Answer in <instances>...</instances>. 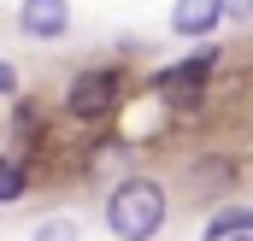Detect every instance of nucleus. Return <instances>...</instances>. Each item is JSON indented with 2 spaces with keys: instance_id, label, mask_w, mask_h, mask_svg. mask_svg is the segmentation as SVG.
Wrapping results in <instances>:
<instances>
[{
  "instance_id": "1",
  "label": "nucleus",
  "mask_w": 253,
  "mask_h": 241,
  "mask_svg": "<svg viewBox=\"0 0 253 241\" xmlns=\"http://www.w3.org/2000/svg\"><path fill=\"white\" fill-rule=\"evenodd\" d=\"M106 224H112V236L118 241H147L159 224H165V194L153 188V182H118V194L106 200Z\"/></svg>"
},
{
  "instance_id": "2",
  "label": "nucleus",
  "mask_w": 253,
  "mask_h": 241,
  "mask_svg": "<svg viewBox=\"0 0 253 241\" xmlns=\"http://www.w3.org/2000/svg\"><path fill=\"white\" fill-rule=\"evenodd\" d=\"M118 106V71H83L65 88V112L71 118H106Z\"/></svg>"
},
{
  "instance_id": "3",
  "label": "nucleus",
  "mask_w": 253,
  "mask_h": 241,
  "mask_svg": "<svg viewBox=\"0 0 253 241\" xmlns=\"http://www.w3.org/2000/svg\"><path fill=\"white\" fill-rule=\"evenodd\" d=\"M212 71H218V53H194V59L171 65V71L159 77V94H165V106H194Z\"/></svg>"
},
{
  "instance_id": "4",
  "label": "nucleus",
  "mask_w": 253,
  "mask_h": 241,
  "mask_svg": "<svg viewBox=\"0 0 253 241\" xmlns=\"http://www.w3.org/2000/svg\"><path fill=\"white\" fill-rule=\"evenodd\" d=\"M18 24H24L30 36H59L65 24H71V12H65V6H53V0H30V6L18 12Z\"/></svg>"
},
{
  "instance_id": "5",
  "label": "nucleus",
  "mask_w": 253,
  "mask_h": 241,
  "mask_svg": "<svg viewBox=\"0 0 253 241\" xmlns=\"http://www.w3.org/2000/svg\"><path fill=\"white\" fill-rule=\"evenodd\" d=\"M218 18H224V6H218V0H183V6L171 12V24H177L183 36H200V30H212Z\"/></svg>"
},
{
  "instance_id": "6",
  "label": "nucleus",
  "mask_w": 253,
  "mask_h": 241,
  "mask_svg": "<svg viewBox=\"0 0 253 241\" xmlns=\"http://www.w3.org/2000/svg\"><path fill=\"white\" fill-rule=\"evenodd\" d=\"M248 230H253V212L248 206H230V212H218L206 224V241H230V236H248Z\"/></svg>"
},
{
  "instance_id": "7",
  "label": "nucleus",
  "mask_w": 253,
  "mask_h": 241,
  "mask_svg": "<svg viewBox=\"0 0 253 241\" xmlns=\"http://www.w3.org/2000/svg\"><path fill=\"white\" fill-rule=\"evenodd\" d=\"M18 194H24V171H18V159H0V206L18 200Z\"/></svg>"
},
{
  "instance_id": "8",
  "label": "nucleus",
  "mask_w": 253,
  "mask_h": 241,
  "mask_svg": "<svg viewBox=\"0 0 253 241\" xmlns=\"http://www.w3.org/2000/svg\"><path fill=\"white\" fill-rule=\"evenodd\" d=\"M230 177H236V165H230V159H206V165H200V182H212V188H224Z\"/></svg>"
},
{
  "instance_id": "9",
  "label": "nucleus",
  "mask_w": 253,
  "mask_h": 241,
  "mask_svg": "<svg viewBox=\"0 0 253 241\" xmlns=\"http://www.w3.org/2000/svg\"><path fill=\"white\" fill-rule=\"evenodd\" d=\"M36 241H77V224H71V218H53V224L36 230Z\"/></svg>"
},
{
  "instance_id": "10",
  "label": "nucleus",
  "mask_w": 253,
  "mask_h": 241,
  "mask_svg": "<svg viewBox=\"0 0 253 241\" xmlns=\"http://www.w3.org/2000/svg\"><path fill=\"white\" fill-rule=\"evenodd\" d=\"M6 88H12V71H6V65H0V94H6Z\"/></svg>"
},
{
  "instance_id": "11",
  "label": "nucleus",
  "mask_w": 253,
  "mask_h": 241,
  "mask_svg": "<svg viewBox=\"0 0 253 241\" xmlns=\"http://www.w3.org/2000/svg\"><path fill=\"white\" fill-rule=\"evenodd\" d=\"M242 241H253V236H242Z\"/></svg>"
}]
</instances>
